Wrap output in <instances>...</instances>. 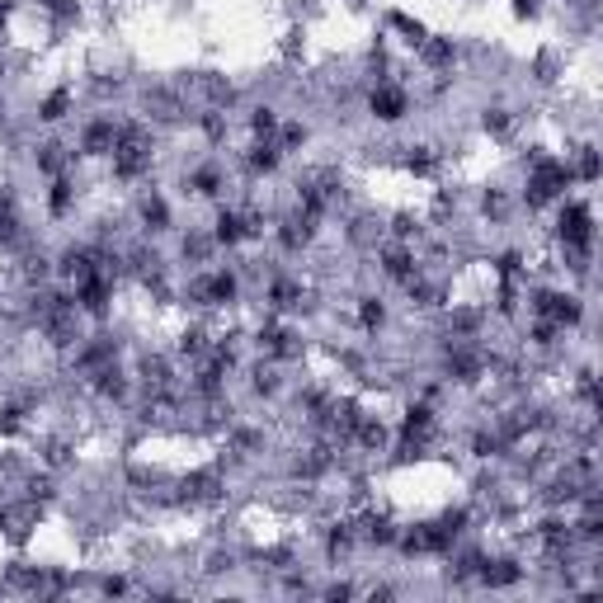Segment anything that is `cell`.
Masks as SVG:
<instances>
[{
  "mask_svg": "<svg viewBox=\"0 0 603 603\" xmlns=\"http://www.w3.org/2000/svg\"><path fill=\"white\" fill-rule=\"evenodd\" d=\"M406 108H410L406 90H396V85H377V90H373V114H377V118L396 123V118H406Z\"/></svg>",
  "mask_w": 603,
  "mask_h": 603,
  "instance_id": "1",
  "label": "cell"
},
{
  "mask_svg": "<svg viewBox=\"0 0 603 603\" xmlns=\"http://www.w3.org/2000/svg\"><path fill=\"white\" fill-rule=\"evenodd\" d=\"M66 108H71V95H66V90H57V95H52V99L43 104V114H39V118H43V123H62V118H66Z\"/></svg>",
  "mask_w": 603,
  "mask_h": 603,
  "instance_id": "2",
  "label": "cell"
}]
</instances>
